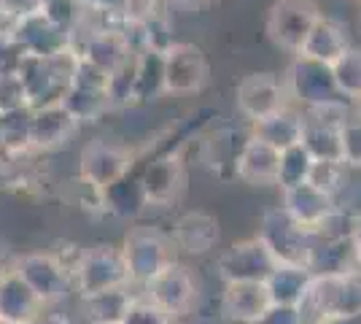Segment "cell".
<instances>
[{
    "label": "cell",
    "instance_id": "1",
    "mask_svg": "<svg viewBox=\"0 0 361 324\" xmlns=\"http://www.w3.org/2000/svg\"><path fill=\"white\" fill-rule=\"evenodd\" d=\"M256 238L267 246L278 265H300V268H307V260L318 241L316 230L300 224L283 205L270 208L262 216V227Z\"/></svg>",
    "mask_w": 361,
    "mask_h": 324
},
{
    "label": "cell",
    "instance_id": "2",
    "mask_svg": "<svg viewBox=\"0 0 361 324\" xmlns=\"http://www.w3.org/2000/svg\"><path fill=\"white\" fill-rule=\"evenodd\" d=\"M286 92L288 97L300 100L302 106H307L310 111L350 106V100L337 90V81H334L329 65L302 57V54H297L294 62L288 65Z\"/></svg>",
    "mask_w": 361,
    "mask_h": 324
},
{
    "label": "cell",
    "instance_id": "3",
    "mask_svg": "<svg viewBox=\"0 0 361 324\" xmlns=\"http://www.w3.org/2000/svg\"><path fill=\"white\" fill-rule=\"evenodd\" d=\"M121 257L133 284H149L157 273H162L173 260V241L157 227H133L124 238Z\"/></svg>",
    "mask_w": 361,
    "mask_h": 324
},
{
    "label": "cell",
    "instance_id": "4",
    "mask_svg": "<svg viewBox=\"0 0 361 324\" xmlns=\"http://www.w3.org/2000/svg\"><path fill=\"white\" fill-rule=\"evenodd\" d=\"M73 281L84 297L127 287L130 273H127V265L121 257V248L92 246L81 251L73 265Z\"/></svg>",
    "mask_w": 361,
    "mask_h": 324
},
{
    "label": "cell",
    "instance_id": "5",
    "mask_svg": "<svg viewBox=\"0 0 361 324\" xmlns=\"http://www.w3.org/2000/svg\"><path fill=\"white\" fill-rule=\"evenodd\" d=\"M318 19L321 8L316 0H275L267 14V35L275 47L300 54Z\"/></svg>",
    "mask_w": 361,
    "mask_h": 324
},
{
    "label": "cell",
    "instance_id": "6",
    "mask_svg": "<svg viewBox=\"0 0 361 324\" xmlns=\"http://www.w3.org/2000/svg\"><path fill=\"white\" fill-rule=\"evenodd\" d=\"M143 289H146V300L165 311L170 319L186 316L197 303V281L192 270L180 263H170L162 273L151 278Z\"/></svg>",
    "mask_w": 361,
    "mask_h": 324
},
{
    "label": "cell",
    "instance_id": "7",
    "mask_svg": "<svg viewBox=\"0 0 361 324\" xmlns=\"http://www.w3.org/2000/svg\"><path fill=\"white\" fill-rule=\"evenodd\" d=\"M14 270L25 278V284L44 300L46 306L62 300L68 294V289H71V278H73L71 268L62 263L60 257L46 254V251L25 254L14 265Z\"/></svg>",
    "mask_w": 361,
    "mask_h": 324
},
{
    "label": "cell",
    "instance_id": "8",
    "mask_svg": "<svg viewBox=\"0 0 361 324\" xmlns=\"http://www.w3.org/2000/svg\"><path fill=\"white\" fill-rule=\"evenodd\" d=\"M8 32L14 38V47L30 57H54L65 49H71V32L57 28L41 8L16 19Z\"/></svg>",
    "mask_w": 361,
    "mask_h": 324
},
{
    "label": "cell",
    "instance_id": "9",
    "mask_svg": "<svg viewBox=\"0 0 361 324\" xmlns=\"http://www.w3.org/2000/svg\"><path fill=\"white\" fill-rule=\"evenodd\" d=\"M165 60V95H195L208 81V57L195 44H173Z\"/></svg>",
    "mask_w": 361,
    "mask_h": 324
},
{
    "label": "cell",
    "instance_id": "10",
    "mask_svg": "<svg viewBox=\"0 0 361 324\" xmlns=\"http://www.w3.org/2000/svg\"><path fill=\"white\" fill-rule=\"evenodd\" d=\"M133 168V152L114 140H90L81 149V179L94 189H106Z\"/></svg>",
    "mask_w": 361,
    "mask_h": 324
},
{
    "label": "cell",
    "instance_id": "11",
    "mask_svg": "<svg viewBox=\"0 0 361 324\" xmlns=\"http://www.w3.org/2000/svg\"><path fill=\"white\" fill-rule=\"evenodd\" d=\"M286 81H281L275 73H251L238 84L235 103L245 119L262 122L286 108Z\"/></svg>",
    "mask_w": 361,
    "mask_h": 324
},
{
    "label": "cell",
    "instance_id": "12",
    "mask_svg": "<svg viewBox=\"0 0 361 324\" xmlns=\"http://www.w3.org/2000/svg\"><path fill=\"white\" fill-rule=\"evenodd\" d=\"M216 268L221 281L232 284V281H267L278 263L272 260V254L259 238H248L221 251Z\"/></svg>",
    "mask_w": 361,
    "mask_h": 324
},
{
    "label": "cell",
    "instance_id": "13",
    "mask_svg": "<svg viewBox=\"0 0 361 324\" xmlns=\"http://www.w3.org/2000/svg\"><path fill=\"white\" fill-rule=\"evenodd\" d=\"M348 108H318L307 111L305 130H302V146L316 162H343V143H340V122Z\"/></svg>",
    "mask_w": 361,
    "mask_h": 324
},
{
    "label": "cell",
    "instance_id": "14",
    "mask_svg": "<svg viewBox=\"0 0 361 324\" xmlns=\"http://www.w3.org/2000/svg\"><path fill=\"white\" fill-rule=\"evenodd\" d=\"M46 303L25 284L14 268L0 270V324H38Z\"/></svg>",
    "mask_w": 361,
    "mask_h": 324
},
{
    "label": "cell",
    "instance_id": "15",
    "mask_svg": "<svg viewBox=\"0 0 361 324\" xmlns=\"http://www.w3.org/2000/svg\"><path fill=\"white\" fill-rule=\"evenodd\" d=\"M14 73L22 81V90L27 95V106H49V103H60L62 95L68 92L65 81L60 78V73L54 71V65L49 57H30L22 54L16 62Z\"/></svg>",
    "mask_w": 361,
    "mask_h": 324
},
{
    "label": "cell",
    "instance_id": "16",
    "mask_svg": "<svg viewBox=\"0 0 361 324\" xmlns=\"http://www.w3.org/2000/svg\"><path fill=\"white\" fill-rule=\"evenodd\" d=\"M78 122L75 116L65 108V103H49V106L32 108V122H30V146L38 152H49L65 146L68 140L75 136Z\"/></svg>",
    "mask_w": 361,
    "mask_h": 324
},
{
    "label": "cell",
    "instance_id": "17",
    "mask_svg": "<svg viewBox=\"0 0 361 324\" xmlns=\"http://www.w3.org/2000/svg\"><path fill=\"white\" fill-rule=\"evenodd\" d=\"M270 306L272 300L264 281H232V284H224L221 311H224V316L229 322L256 324Z\"/></svg>",
    "mask_w": 361,
    "mask_h": 324
},
{
    "label": "cell",
    "instance_id": "18",
    "mask_svg": "<svg viewBox=\"0 0 361 324\" xmlns=\"http://www.w3.org/2000/svg\"><path fill=\"white\" fill-rule=\"evenodd\" d=\"M186 181V173L180 165L178 155L167 152V155L154 157L149 165L140 173V184L146 192V200L149 205H167L180 195Z\"/></svg>",
    "mask_w": 361,
    "mask_h": 324
},
{
    "label": "cell",
    "instance_id": "19",
    "mask_svg": "<svg viewBox=\"0 0 361 324\" xmlns=\"http://www.w3.org/2000/svg\"><path fill=\"white\" fill-rule=\"evenodd\" d=\"M278 168H281V152L267 146L264 140L248 136L235 162V176L251 186H270L278 184Z\"/></svg>",
    "mask_w": 361,
    "mask_h": 324
},
{
    "label": "cell",
    "instance_id": "20",
    "mask_svg": "<svg viewBox=\"0 0 361 324\" xmlns=\"http://www.w3.org/2000/svg\"><path fill=\"white\" fill-rule=\"evenodd\" d=\"M219 222L216 216L205 214V211H189V214L178 216V222L173 224V246L186 251V254H195V257H202L213 248L219 246Z\"/></svg>",
    "mask_w": 361,
    "mask_h": 324
},
{
    "label": "cell",
    "instance_id": "21",
    "mask_svg": "<svg viewBox=\"0 0 361 324\" xmlns=\"http://www.w3.org/2000/svg\"><path fill=\"white\" fill-rule=\"evenodd\" d=\"M350 49V38H348V30L337 22V19H329V16H321L316 22V28L310 30L305 47H302V57H310L316 62H324V65H334Z\"/></svg>",
    "mask_w": 361,
    "mask_h": 324
},
{
    "label": "cell",
    "instance_id": "22",
    "mask_svg": "<svg viewBox=\"0 0 361 324\" xmlns=\"http://www.w3.org/2000/svg\"><path fill=\"white\" fill-rule=\"evenodd\" d=\"M283 208H286L288 214L294 216L300 224L316 230L318 224L334 211V200H331V195L321 192L318 186L300 184V186H294V189H286V192H283Z\"/></svg>",
    "mask_w": 361,
    "mask_h": 324
},
{
    "label": "cell",
    "instance_id": "23",
    "mask_svg": "<svg viewBox=\"0 0 361 324\" xmlns=\"http://www.w3.org/2000/svg\"><path fill=\"white\" fill-rule=\"evenodd\" d=\"M100 208L114 214L116 219H137L149 208L146 192L140 184V176L127 173L124 179L114 181L111 186L100 189Z\"/></svg>",
    "mask_w": 361,
    "mask_h": 324
},
{
    "label": "cell",
    "instance_id": "24",
    "mask_svg": "<svg viewBox=\"0 0 361 324\" xmlns=\"http://www.w3.org/2000/svg\"><path fill=\"white\" fill-rule=\"evenodd\" d=\"M318 238V235H316ZM361 265L356 260V251H353V241H316V248L307 260V270L313 276H345L359 270Z\"/></svg>",
    "mask_w": 361,
    "mask_h": 324
},
{
    "label": "cell",
    "instance_id": "25",
    "mask_svg": "<svg viewBox=\"0 0 361 324\" xmlns=\"http://www.w3.org/2000/svg\"><path fill=\"white\" fill-rule=\"evenodd\" d=\"M75 54H78L81 60L92 62L94 68L106 71L108 76H111L121 62L133 54V49H130V44L124 41L121 30H108V28H103V30L94 32L90 41L75 52Z\"/></svg>",
    "mask_w": 361,
    "mask_h": 324
},
{
    "label": "cell",
    "instance_id": "26",
    "mask_svg": "<svg viewBox=\"0 0 361 324\" xmlns=\"http://www.w3.org/2000/svg\"><path fill=\"white\" fill-rule=\"evenodd\" d=\"M302 130H305V116L297 114L294 108H281L278 114H272L262 122H254V130L251 136L259 140H264L267 146L283 152V149H291L302 143Z\"/></svg>",
    "mask_w": 361,
    "mask_h": 324
},
{
    "label": "cell",
    "instance_id": "27",
    "mask_svg": "<svg viewBox=\"0 0 361 324\" xmlns=\"http://www.w3.org/2000/svg\"><path fill=\"white\" fill-rule=\"evenodd\" d=\"M310 278L313 273L307 268L300 265H278L270 273V278L264 281L270 300L275 306H300V300L305 297L307 287H310Z\"/></svg>",
    "mask_w": 361,
    "mask_h": 324
},
{
    "label": "cell",
    "instance_id": "28",
    "mask_svg": "<svg viewBox=\"0 0 361 324\" xmlns=\"http://www.w3.org/2000/svg\"><path fill=\"white\" fill-rule=\"evenodd\" d=\"M165 95V60L162 52L143 49L135 54V103H149Z\"/></svg>",
    "mask_w": 361,
    "mask_h": 324
},
{
    "label": "cell",
    "instance_id": "29",
    "mask_svg": "<svg viewBox=\"0 0 361 324\" xmlns=\"http://www.w3.org/2000/svg\"><path fill=\"white\" fill-rule=\"evenodd\" d=\"M133 300L135 297L130 294L127 287L108 289V292L84 297V313H87L90 324H119Z\"/></svg>",
    "mask_w": 361,
    "mask_h": 324
},
{
    "label": "cell",
    "instance_id": "30",
    "mask_svg": "<svg viewBox=\"0 0 361 324\" xmlns=\"http://www.w3.org/2000/svg\"><path fill=\"white\" fill-rule=\"evenodd\" d=\"M65 108L75 116V122H94L111 108L108 92L103 90H81V87H68V92L62 95Z\"/></svg>",
    "mask_w": 361,
    "mask_h": 324
},
{
    "label": "cell",
    "instance_id": "31",
    "mask_svg": "<svg viewBox=\"0 0 361 324\" xmlns=\"http://www.w3.org/2000/svg\"><path fill=\"white\" fill-rule=\"evenodd\" d=\"M238 133L235 130H224V133H216L211 138L202 143V160L211 165V170L216 173H224V168H232L235 173V162L240 157V149L245 140H235Z\"/></svg>",
    "mask_w": 361,
    "mask_h": 324
},
{
    "label": "cell",
    "instance_id": "32",
    "mask_svg": "<svg viewBox=\"0 0 361 324\" xmlns=\"http://www.w3.org/2000/svg\"><path fill=\"white\" fill-rule=\"evenodd\" d=\"M313 162L316 160L307 155V149L302 143L291 146V149H283L281 152V168H278V186L286 192V189H294L300 184H307Z\"/></svg>",
    "mask_w": 361,
    "mask_h": 324
},
{
    "label": "cell",
    "instance_id": "33",
    "mask_svg": "<svg viewBox=\"0 0 361 324\" xmlns=\"http://www.w3.org/2000/svg\"><path fill=\"white\" fill-rule=\"evenodd\" d=\"M30 122L32 108H19L11 114H3V152L11 157H19L30 152Z\"/></svg>",
    "mask_w": 361,
    "mask_h": 324
},
{
    "label": "cell",
    "instance_id": "34",
    "mask_svg": "<svg viewBox=\"0 0 361 324\" xmlns=\"http://www.w3.org/2000/svg\"><path fill=\"white\" fill-rule=\"evenodd\" d=\"M331 73L337 81V90L345 95L348 100H361V49L350 47L340 57V60L331 65Z\"/></svg>",
    "mask_w": 361,
    "mask_h": 324
},
{
    "label": "cell",
    "instance_id": "35",
    "mask_svg": "<svg viewBox=\"0 0 361 324\" xmlns=\"http://www.w3.org/2000/svg\"><path fill=\"white\" fill-rule=\"evenodd\" d=\"M334 208L353 219L361 216V168L348 165L345 181L340 186V192L334 195Z\"/></svg>",
    "mask_w": 361,
    "mask_h": 324
},
{
    "label": "cell",
    "instance_id": "36",
    "mask_svg": "<svg viewBox=\"0 0 361 324\" xmlns=\"http://www.w3.org/2000/svg\"><path fill=\"white\" fill-rule=\"evenodd\" d=\"M41 11H44L57 28H62V30L73 32V28L87 16V6L81 3V0H51V3H46V6H41Z\"/></svg>",
    "mask_w": 361,
    "mask_h": 324
},
{
    "label": "cell",
    "instance_id": "37",
    "mask_svg": "<svg viewBox=\"0 0 361 324\" xmlns=\"http://www.w3.org/2000/svg\"><path fill=\"white\" fill-rule=\"evenodd\" d=\"M340 143H343V162L361 168V116L348 111L340 122Z\"/></svg>",
    "mask_w": 361,
    "mask_h": 324
},
{
    "label": "cell",
    "instance_id": "38",
    "mask_svg": "<svg viewBox=\"0 0 361 324\" xmlns=\"http://www.w3.org/2000/svg\"><path fill=\"white\" fill-rule=\"evenodd\" d=\"M345 173H348L345 162H313L310 181H307V184L318 186L321 192L331 195V200H334V195L340 192V186L345 181Z\"/></svg>",
    "mask_w": 361,
    "mask_h": 324
},
{
    "label": "cell",
    "instance_id": "39",
    "mask_svg": "<svg viewBox=\"0 0 361 324\" xmlns=\"http://www.w3.org/2000/svg\"><path fill=\"white\" fill-rule=\"evenodd\" d=\"M119 324H173V319H170L162 308H157L151 300L135 297V300L130 303L127 313L121 316Z\"/></svg>",
    "mask_w": 361,
    "mask_h": 324
},
{
    "label": "cell",
    "instance_id": "40",
    "mask_svg": "<svg viewBox=\"0 0 361 324\" xmlns=\"http://www.w3.org/2000/svg\"><path fill=\"white\" fill-rule=\"evenodd\" d=\"M19 108H27V95L22 90V81L14 71L0 73V114H11Z\"/></svg>",
    "mask_w": 361,
    "mask_h": 324
},
{
    "label": "cell",
    "instance_id": "41",
    "mask_svg": "<svg viewBox=\"0 0 361 324\" xmlns=\"http://www.w3.org/2000/svg\"><path fill=\"white\" fill-rule=\"evenodd\" d=\"M119 14L127 25H146L159 14V0H119Z\"/></svg>",
    "mask_w": 361,
    "mask_h": 324
},
{
    "label": "cell",
    "instance_id": "42",
    "mask_svg": "<svg viewBox=\"0 0 361 324\" xmlns=\"http://www.w3.org/2000/svg\"><path fill=\"white\" fill-rule=\"evenodd\" d=\"M41 8V0H0V25L11 28L16 19Z\"/></svg>",
    "mask_w": 361,
    "mask_h": 324
},
{
    "label": "cell",
    "instance_id": "43",
    "mask_svg": "<svg viewBox=\"0 0 361 324\" xmlns=\"http://www.w3.org/2000/svg\"><path fill=\"white\" fill-rule=\"evenodd\" d=\"M19 57H22V52L14 47V38H11L8 28H0V73L14 71Z\"/></svg>",
    "mask_w": 361,
    "mask_h": 324
},
{
    "label": "cell",
    "instance_id": "44",
    "mask_svg": "<svg viewBox=\"0 0 361 324\" xmlns=\"http://www.w3.org/2000/svg\"><path fill=\"white\" fill-rule=\"evenodd\" d=\"M256 324H302V319L300 311L294 308V306H275L272 303Z\"/></svg>",
    "mask_w": 361,
    "mask_h": 324
},
{
    "label": "cell",
    "instance_id": "45",
    "mask_svg": "<svg viewBox=\"0 0 361 324\" xmlns=\"http://www.w3.org/2000/svg\"><path fill=\"white\" fill-rule=\"evenodd\" d=\"M318 324H361V313H334V316H326Z\"/></svg>",
    "mask_w": 361,
    "mask_h": 324
},
{
    "label": "cell",
    "instance_id": "46",
    "mask_svg": "<svg viewBox=\"0 0 361 324\" xmlns=\"http://www.w3.org/2000/svg\"><path fill=\"white\" fill-rule=\"evenodd\" d=\"M92 11H119V0H81Z\"/></svg>",
    "mask_w": 361,
    "mask_h": 324
},
{
    "label": "cell",
    "instance_id": "47",
    "mask_svg": "<svg viewBox=\"0 0 361 324\" xmlns=\"http://www.w3.org/2000/svg\"><path fill=\"white\" fill-rule=\"evenodd\" d=\"M350 241H353V251H356V260L361 265V216L353 222V235H350Z\"/></svg>",
    "mask_w": 361,
    "mask_h": 324
},
{
    "label": "cell",
    "instance_id": "48",
    "mask_svg": "<svg viewBox=\"0 0 361 324\" xmlns=\"http://www.w3.org/2000/svg\"><path fill=\"white\" fill-rule=\"evenodd\" d=\"M170 6H176V8H183V11H195V8H200L205 0H167Z\"/></svg>",
    "mask_w": 361,
    "mask_h": 324
},
{
    "label": "cell",
    "instance_id": "49",
    "mask_svg": "<svg viewBox=\"0 0 361 324\" xmlns=\"http://www.w3.org/2000/svg\"><path fill=\"white\" fill-rule=\"evenodd\" d=\"M0 155H3V114H0Z\"/></svg>",
    "mask_w": 361,
    "mask_h": 324
},
{
    "label": "cell",
    "instance_id": "50",
    "mask_svg": "<svg viewBox=\"0 0 361 324\" xmlns=\"http://www.w3.org/2000/svg\"><path fill=\"white\" fill-rule=\"evenodd\" d=\"M356 114L361 116V100H356Z\"/></svg>",
    "mask_w": 361,
    "mask_h": 324
},
{
    "label": "cell",
    "instance_id": "51",
    "mask_svg": "<svg viewBox=\"0 0 361 324\" xmlns=\"http://www.w3.org/2000/svg\"><path fill=\"white\" fill-rule=\"evenodd\" d=\"M46 3H51V0H41V6H46Z\"/></svg>",
    "mask_w": 361,
    "mask_h": 324
}]
</instances>
